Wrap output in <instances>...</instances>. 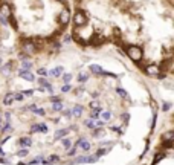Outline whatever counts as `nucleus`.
<instances>
[{
  "label": "nucleus",
  "mask_w": 174,
  "mask_h": 165,
  "mask_svg": "<svg viewBox=\"0 0 174 165\" xmlns=\"http://www.w3.org/2000/svg\"><path fill=\"white\" fill-rule=\"evenodd\" d=\"M127 55L136 63H139L142 60V51H141V48H137V46H128L127 48Z\"/></svg>",
  "instance_id": "nucleus-1"
},
{
  "label": "nucleus",
  "mask_w": 174,
  "mask_h": 165,
  "mask_svg": "<svg viewBox=\"0 0 174 165\" xmlns=\"http://www.w3.org/2000/svg\"><path fill=\"white\" fill-rule=\"evenodd\" d=\"M87 23V17L86 14L82 11H75V14H73V25H75V28H79V26H84Z\"/></svg>",
  "instance_id": "nucleus-2"
},
{
  "label": "nucleus",
  "mask_w": 174,
  "mask_h": 165,
  "mask_svg": "<svg viewBox=\"0 0 174 165\" xmlns=\"http://www.w3.org/2000/svg\"><path fill=\"white\" fill-rule=\"evenodd\" d=\"M0 14H2V17H5V18L12 17V11H11V8H9L8 3H2V5H0Z\"/></svg>",
  "instance_id": "nucleus-3"
},
{
  "label": "nucleus",
  "mask_w": 174,
  "mask_h": 165,
  "mask_svg": "<svg viewBox=\"0 0 174 165\" xmlns=\"http://www.w3.org/2000/svg\"><path fill=\"white\" fill-rule=\"evenodd\" d=\"M70 20V12L69 9H63V11L60 12V23L61 25H67Z\"/></svg>",
  "instance_id": "nucleus-4"
},
{
  "label": "nucleus",
  "mask_w": 174,
  "mask_h": 165,
  "mask_svg": "<svg viewBox=\"0 0 174 165\" xmlns=\"http://www.w3.org/2000/svg\"><path fill=\"white\" fill-rule=\"evenodd\" d=\"M63 72H64V67H63V66H58V67H55V69H51V70L48 72V75H49V77H60Z\"/></svg>",
  "instance_id": "nucleus-5"
},
{
  "label": "nucleus",
  "mask_w": 174,
  "mask_h": 165,
  "mask_svg": "<svg viewBox=\"0 0 174 165\" xmlns=\"http://www.w3.org/2000/svg\"><path fill=\"white\" fill-rule=\"evenodd\" d=\"M89 69L93 72V73H96V75H103V67L101 66H98V64H92V66H89Z\"/></svg>",
  "instance_id": "nucleus-6"
},
{
  "label": "nucleus",
  "mask_w": 174,
  "mask_h": 165,
  "mask_svg": "<svg viewBox=\"0 0 174 165\" xmlns=\"http://www.w3.org/2000/svg\"><path fill=\"white\" fill-rule=\"evenodd\" d=\"M78 82H81V84H84L86 81H89V73H86V72H81L79 75H78Z\"/></svg>",
  "instance_id": "nucleus-7"
},
{
  "label": "nucleus",
  "mask_w": 174,
  "mask_h": 165,
  "mask_svg": "<svg viewBox=\"0 0 174 165\" xmlns=\"http://www.w3.org/2000/svg\"><path fill=\"white\" fill-rule=\"evenodd\" d=\"M25 51H26L27 54H34V52H35V46H34L32 43H26V44H25Z\"/></svg>",
  "instance_id": "nucleus-8"
},
{
  "label": "nucleus",
  "mask_w": 174,
  "mask_h": 165,
  "mask_svg": "<svg viewBox=\"0 0 174 165\" xmlns=\"http://www.w3.org/2000/svg\"><path fill=\"white\" fill-rule=\"evenodd\" d=\"M31 69H32V63H29V61H23V63H22V70L29 72Z\"/></svg>",
  "instance_id": "nucleus-9"
},
{
  "label": "nucleus",
  "mask_w": 174,
  "mask_h": 165,
  "mask_svg": "<svg viewBox=\"0 0 174 165\" xmlns=\"http://www.w3.org/2000/svg\"><path fill=\"white\" fill-rule=\"evenodd\" d=\"M61 80H63L64 84H67V82H70V81H72V75H70V73H64Z\"/></svg>",
  "instance_id": "nucleus-10"
},
{
  "label": "nucleus",
  "mask_w": 174,
  "mask_h": 165,
  "mask_svg": "<svg viewBox=\"0 0 174 165\" xmlns=\"http://www.w3.org/2000/svg\"><path fill=\"white\" fill-rule=\"evenodd\" d=\"M37 73H38V75H48V70H46V69H38Z\"/></svg>",
  "instance_id": "nucleus-11"
},
{
  "label": "nucleus",
  "mask_w": 174,
  "mask_h": 165,
  "mask_svg": "<svg viewBox=\"0 0 174 165\" xmlns=\"http://www.w3.org/2000/svg\"><path fill=\"white\" fill-rule=\"evenodd\" d=\"M0 22H2L3 25H8V20H6V18H5V17H0Z\"/></svg>",
  "instance_id": "nucleus-12"
},
{
  "label": "nucleus",
  "mask_w": 174,
  "mask_h": 165,
  "mask_svg": "<svg viewBox=\"0 0 174 165\" xmlns=\"http://www.w3.org/2000/svg\"><path fill=\"white\" fill-rule=\"evenodd\" d=\"M69 41H70V37L66 35V37H64V43H69Z\"/></svg>",
  "instance_id": "nucleus-13"
},
{
  "label": "nucleus",
  "mask_w": 174,
  "mask_h": 165,
  "mask_svg": "<svg viewBox=\"0 0 174 165\" xmlns=\"http://www.w3.org/2000/svg\"><path fill=\"white\" fill-rule=\"evenodd\" d=\"M58 2H66V0H58Z\"/></svg>",
  "instance_id": "nucleus-14"
}]
</instances>
